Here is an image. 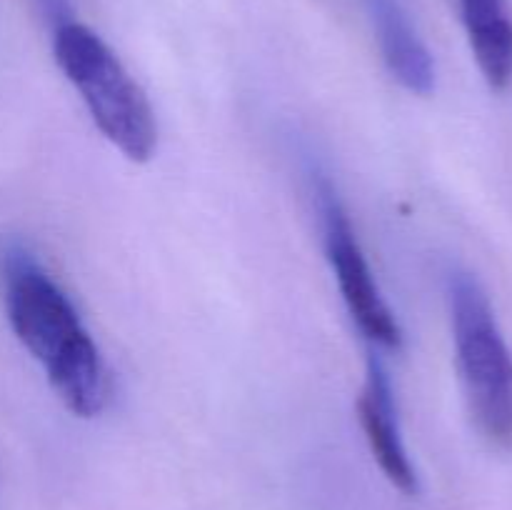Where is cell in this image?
I'll use <instances>...</instances> for the list:
<instances>
[{
  "label": "cell",
  "mask_w": 512,
  "mask_h": 510,
  "mask_svg": "<svg viewBox=\"0 0 512 510\" xmlns=\"http://www.w3.org/2000/svg\"><path fill=\"white\" fill-rule=\"evenodd\" d=\"M0 288L8 323L43 365L65 408L95 418L108 403V370L98 343L58 280L20 243L0 245Z\"/></svg>",
  "instance_id": "1"
},
{
  "label": "cell",
  "mask_w": 512,
  "mask_h": 510,
  "mask_svg": "<svg viewBox=\"0 0 512 510\" xmlns=\"http://www.w3.org/2000/svg\"><path fill=\"white\" fill-rule=\"evenodd\" d=\"M53 55L105 140L133 163L153 158L158 148L153 105L110 45L88 25L63 18L53 25Z\"/></svg>",
  "instance_id": "2"
},
{
  "label": "cell",
  "mask_w": 512,
  "mask_h": 510,
  "mask_svg": "<svg viewBox=\"0 0 512 510\" xmlns=\"http://www.w3.org/2000/svg\"><path fill=\"white\" fill-rule=\"evenodd\" d=\"M455 365L468 413L485 443L512 450V350L488 293L468 270L448 275Z\"/></svg>",
  "instance_id": "3"
},
{
  "label": "cell",
  "mask_w": 512,
  "mask_h": 510,
  "mask_svg": "<svg viewBox=\"0 0 512 510\" xmlns=\"http://www.w3.org/2000/svg\"><path fill=\"white\" fill-rule=\"evenodd\" d=\"M313 195L320 213V228H323L325 258L333 268L350 318L358 325L365 340L378 348L398 350L403 345V330L375 280L358 233L348 218V210H345L333 180L323 170L313 173Z\"/></svg>",
  "instance_id": "4"
},
{
  "label": "cell",
  "mask_w": 512,
  "mask_h": 510,
  "mask_svg": "<svg viewBox=\"0 0 512 510\" xmlns=\"http://www.w3.org/2000/svg\"><path fill=\"white\" fill-rule=\"evenodd\" d=\"M358 418L370 453L385 478L403 495H418V470L405 448L393 385H390L388 370L375 355L368 358V373H365V383L358 398Z\"/></svg>",
  "instance_id": "5"
},
{
  "label": "cell",
  "mask_w": 512,
  "mask_h": 510,
  "mask_svg": "<svg viewBox=\"0 0 512 510\" xmlns=\"http://www.w3.org/2000/svg\"><path fill=\"white\" fill-rule=\"evenodd\" d=\"M390 75L415 95L435 90V63L403 0H360Z\"/></svg>",
  "instance_id": "6"
},
{
  "label": "cell",
  "mask_w": 512,
  "mask_h": 510,
  "mask_svg": "<svg viewBox=\"0 0 512 510\" xmlns=\"http://www.w3.org/2000/svg\"><path fill=\"white\" fill-rule=\"evenodd\" d=\"M470 50L493 90L512 85V5L510 0H458Z\"/></svg>",
  "instance_id": "7"
},
{
  "label": "cell",
  "mask_w": 512,
  "mask_h": 510,
  "mask_svg": "<svg viewBox=\"0 0 512 510\" xmlns=\"http://www.w3.org/2000/svg\"><path fill=\"white\" fill-rule=\"evenodd\" d=\"M43 13L48 15L50 23H58V20L70 18V10H68V0H38Z\"/></svg>",
  "instance_id": "8"
}]
</instances>
